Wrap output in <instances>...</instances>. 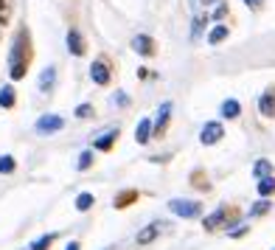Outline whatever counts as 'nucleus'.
Returning <instances> with one entry per match:
<instances>
[{
  "instance_id": "29",
  "label": "nucleus",
  "mask_w": 275,
  "mask_h": 250,
  "mask_svg": "<svg viewBox=\"0 0 275 250\" xmlns=\"http://www.w3.org/2000/svg\"><path fill=\"white\" fill-rule=\"evenodd\" d=\"M244 3L250 6L253 11H259V9H264V0H244Z\"/></svg>"
},
{
  "instance_id": "23",
  "label": "nucleus",
  "mask_w": 275,
  "mask_h": 250,
  "mask_svg": "<svg viewBox=\"0 0 275 250\" xmlns=\"http://www.w3.org/2000/svg\"><path fill=\"white\" fill-rule=\"evenodd\" d=\"M90 166H93V152L87 149V152H82V155H79V163H76V169L85 171V169H90Z\"/></svg>"
},
{
  "instance_id": "19",
  "label": "nucleus",
  "mask_w": 275,
  "mask_h": 250,
  "mask_svg": "<svg viewBox=\"0 0 275 250\" xmlns=\"http://www.w3.org/2000/svg\"><path fill=\"white\" fill-rule=\"evenodd\" d=\"M259 194L261 197H272L275 194V177H261L259 180Z\"/></svg>"
},
{
  "instance_id": "3",
  "label": "nucleus",
  "mask_w": 275,
  "mask_h": 250,
  "mask_svg": "<svg viewBox=\"0 0 275 250\" xmlns=\"http://www.w3.org/2000/svg\"><path fill=\"white\" fill-rule=\"evenodd\" d=\"M222 135H225V127L219 121H208L205 127H202V132H200V141L205 146H213V144H219L222 141Z\"/></svg>"
},
{
  "instance_id": "24",
  "label": "nucleus",
  "mask_w": 275,
  "mask_h": 250,
  "mask_svg": "<svg viewBox=\"0 0 275 250\" xmlns=\"http://www.w3.org/2000/svg\"><path fill=\"white\" fill-rule=\"evenodd\" d=\"M129 200H138V191H124V194H118V197H115V208H127Z\"/></svg>"
},
{
  "instance_id": "5",
  "label": "nucleus",
  "mask_w": 275,
  "mask_h": 250,
  "mask_svg": "<svg viewBox=\"0 0 275 250\" xmlns=\"http://www.w3.org/2000/svg\"><path fill=\"white\" fill-rule=\"evenodd\" d=\"M169 116H171V104L166 101V104H160L158 118L152 121V132H154V135H163V132H166V127H169Z\"/></svg>"
},
{
  "instance_id": "13",
  "label": "nucleus",
  "mask_w": 275,
  "mask_h": 250,
  "mask_svg": "<svg viewBox=\"0 0 275 250\" xmlns=\"http://www.w3.org/2000/svg\"><path fill=\"white\" fill-rule=\"evenodd\" d=\"M115 141H118V129H107V132L95 141V149H99V152H110Z\"/></svg>"
},
{
  "instance_id": "7",
  "label": "nucleus",
  "mask_w": 275,
  "mask_h": 250,
  "mask_svg": "<svg viewBox=\"0 0 275 250\" xmlns=\"http://www.w3.org/2000/svg\"><path fill=\"white\" fill-rule=\"evenodd\" d=\"M90 79L95 82V85H110V68H107V62H93L90 68Z\"/></svg>"
},
{
  "instance_id": "21",
  "label": "nucleus",
  "mask_w": 275,
  "mask_h": 250,
  "mask_svg": "<svg viewBox=\"0 0 275 250\" xmlns=\"http://www.w3.org/2000/svg\"><path fill=\"white\" fill-rule=\"evenodd\" d=\"M93 194L90 191H85V194H79V197H76V208H79V211H90L93 208Z\"/></svg>"
},
{
  "instance_id": "6",
  "label": "nucleus",
  "mask_w": 275,
  "mask_h": 250,
  "mask_svg": "<svg viewBox=\"0 0 275 250\" xmlns=\"http://www.w3.org/2000/svg\"><path fill=\"white\" fill-rule=\"evenodd\" d=\"M132 48L141 53V56H154V40L149 34H138L132 40Z\"/></svg>"
},
{
  "instance_id": "25",
  "label": "nucleus",
  "mask_w": 275,
  "mask_h": 250,
  "mask_svg": "<svg viewBox=\"0 0 275 250\" xmlns=\"http://www.w3.org/2000/svg\"><path fill=\"white\" fill-rule=\"evenodd\" d=\"M53 239H56L53 234H45L43 239H37V242H34V245H31V250H48V247L53 245Z\"/></svg>"
},
{
  "instance_id": "10",
  "label": "nucleus",
  "mask_w": 275,
  "mask_h": 250,
  "mask_svg": "<svg viewBox=\"0 0 275 250\" xmlns=\"http://www.w3.org/2000/svg\"><path fill=\"white\" fill-rule=\"evenodd\" d=\"M149 138H152V121H149V118H141L138 127H135V141L143 146V144H149Z\"/></svg>"
},
{
  "instance_id": "16",
  "label": "nucleus",
  "mask_w": 275,
  "mask_h": 250,
  "mask_svg": "<svg viewBox=\"0 0 275 250\" xmlns=\"http://www.w3.org/2000/svg\"><path fill=\"white\" fill-rule=\"evenodd\" d=\"M14 101H17V96H14V87H11V85L0 87V107L11 110V107H14Z\"/></svg>"
},
{
  "instance_id": "8",
  "label": "nucleus",
  "mask_w": 275,
  "mask_h": 250,
  "mask_svg": "<svg viewBox=\"0 0 275 250\" xmlns=\"http://www.w3.org/2000/svg\"><path fill=\"white\" fill-rule=\"evenodd\" d=\"M68 51L73 53V56H82V53L87 51L85 48V37H82L76 28H70V31H68Z\"/></svg>"
},
{
  "instance_id": "2",
  "label": "nucleus",
  "mask_w": 275,
  "mask_h": 250,
  "mask_svg": "<svg viewBox=\"0 0 275 250\" xmlns=\"http://www.w3.org/2000/svg\"><path fill=\"white\" fill-rule=\"evenodd\" d=\"M169 208H171V214H177L183 219H194L202 214V202H197V200H169Z\"/></svg>"
},
{
  "instance_id": "26",
  "label": "nucleus",
  "mask_w": 275,
  "mask_h": 250,
  "mask_svg": "<svg viewBox=\"0 0 275 250\" xmlns=\"http://www.w3.org/2000/svg\"><path fill=\"white\" fill-rule=\"evenodd\" d=\"M93 116V104H79L76 107V118H90Z\"/></svg>"
},
{
  "instance_id": "11",
  "label": "nucleus",
  "mask_w": 275,
  "mask_h": 250,
  "mask_svg": "<svg viewBox=\"0 0 275 250\" xmlns=\"http://www.w3.org/2000/svg\"><path fill=\"white\" fill-rule=\"evenodd\" d=\"M53 82H56V68H53V65H48L43 73H40V90H43V93H51V90H53Z\"/></svg>"
},
{
  "instance_id": "28",
  "label": "nucleus",
  "mask_w": 275,
  "mask_h": 250,
  "mask_svg": "<svg viewBox=\"0 0 275 250\" xmlns=\"http://www.w3.org/2000/svg\"><path fill=\"white\" fill-rule=\"evenodd\" d=\"M247 230H250V225H242V228L230 230V236H233V239H239V236H244V234H247Z\"/></svg>"
},
{
  "instance_id": "15",
  "label": "nucleus",
  "mask_w": 275,
  "mask_h": 250,
  "mask_svg": "<svg viewBox=\"0 0 275 250\" xmlns=\"http://www.w3.org/2000/svg\"><path fill=\"white\" fill-rule=\"evenodd\" d=\"M225 217H228V208H219V211H213L211 214V217H205V228L208 230H213V228H219V225H222L225 222Z\"/></svg>"
},
{
  "instance_id": "27",
  "label": "nucleus",
  "mask_w": 275,
  "mask_h": 250,
  "mask_svg": "<svg viewBox=\"0 0 275 250\" xmlns=\"http://www.w3.org/2000/svg\"><path fill=\"white\" fill-rule=\"evenodd\" d=\"M112 104H118V107H127V104H129V99L124 96V93H115V96H112Z\"/></svg>"
},
{
  "instance_id": "9",
  "label": "nucleus",
  "mask_w": 275,
  "mask_h": 250,
  "mask_svg": "<svg viewBox=\"0 0 275 250\" xmlns=\"http://www.w3.org/2000/svg\"><path fill=\"white\" fill-rule=\"evenodd\" d=\"M160 225H163V222H152V225H146V228L138 234V245H141V247H143V245H152V242L160 236Z\"/></svg>"
},
{
  "instance_id": "17",
  "label": "nucleus",
  "mask_w": 275,
  "mask_h": 250,
  "mask_svg": "<svg viewBox=\"0 0 275 250\" xmlns=\"http://www.w3.org/2000/svg\"><path fill=\"white\" fill-rule=\"evenodd\" d=\"M228 26H217L213 28L211 34H208V45H219V43H225V40H228Z\"/></svg>"
},
{
  "instance_id": "12",
  "label": "nucleus",
  "mask_w": 275,
  "mask_h": 250,
  "mask_svg": "<svg viewBox=\"0 0 275 250\" xmlns=\"http://www.w3.org/2000/svg\"><path fill=\"white\" fill-rule=\"evenodd\" d=\"M259 110H261V116H275V87H270L259 99Z\"/></svg>"
},
{
  "instance_id": "31",
  "label": "nucleus",
  "mask_w": 275,
  "mask_h": 250,
  "mask_svg": "<svg viewBox=\"0 0 275 250\" xmlns=\"http://www.w3.org/2000/svg\"><path fill=\"white\" fill-rule=\"evenodd\" d=\"M0 9H3V0H0Z\"/></svg>"
},
{
  "instance_id": "22",
  "label": "nucleus",
  "mask_w": 275,
  "mask_h": 250,
  "mask_svg": "<svg viewBox=\"0 0 275 250\" xmlns=\"http://www.w3.org/2000/svg\"><path fill=\"white\" fill-rule=\"evenodd\" d=\"M14 158H11V155H3V158H0V175H11V171H14Z\"/></svg>"
},
{
  "instance_id": "4",
  "label": "nucleus",
  "mask_w": 275,
  "mask_h": 250,
  "mask_svg": "<svg viewBox=\"0 0 275 250\" xmlns=\"http://www.w3.org/2000/svg\"><path fill=\"white\" fill-rule=\"evenodd\" d=\"M62 127H65V121H62L59 116H51V112H48V116H43V118H37V132H40V135L59 132Z\"/></svg>"
},
{
  "instance_id": "1",
  "label": "nucleus",
  "mask_w": 275,
  "mask_h": 250,
  "mask_svg": "<svg viewBox=\"0 0 275 250\" xmlns=\"http://www.w3.org/2000/svg\"><path fill=\"white\" fill-rule=\"evenodd\" d=\"M9 62H11V70H9L11 79H14V82H17V79H23V76H26V70H28V34H26V31L17 34Z\"/></svg>"
},
{
  "instance_id": "30",
  "label": "nucleus",
  "mask_w": 275,
  "mask_h": 250,
  "mask_svg": "<svg viewBox=\"0 0 275 250\" xmlns=\"http://www.w3.org/2000/svg\"><path fill=\"white\" fill-rule=\"evenodd\" d=\"M82 245H79V242H70V245H68V250H79Z\"/></svg>"
},
{
  "instance_id": "20",
  "label": "nucleus",
  "mask_w": 275,
  "mask_h": 250,
  "mask_svg": "<svg viewBox=\"0 0 275 250\" xmlns=\"http://www.w3.org/2000/svg\"><path fill=\"white\" fill-rule=\"evenodd\" d=\"M272 208V202H270V197H261L259 202H256L253 208H250V217H264L267 211Z\"/></svg>"
},
{
  "instance_id": "18",
  "label": "nucleus",
  "mask_w": 275,
  "mask_h": 250,
  "mask_svg": "<svg viewBox=\"0 0 275 250\" xmlns=\"http://www.w3.org/2000/svg\"><path fill=\"white\" fill-rule=\"evenodd\" d=\"M272 163H270V160H259V163H256L253 166V177H259V180H261V177H272Z\"/></svg>"
},
{
  "instance_id": "14",
  "label": "nucleus",
  "mask_w": 275,
  "mask_h": 250,
  "mask_svg": "<svg viewBox=\"0 0 275 250\" xmlns=\"http://www.w3.org/2000/svg\"><path fill=\"white\" fill-rule=\"evenodd\" d=\"M219 112H222V118H239V112H242V104H239L236 99H228V101H222V107H219Z\"/></svg>"
}]
</instances>
